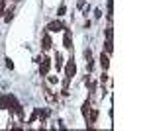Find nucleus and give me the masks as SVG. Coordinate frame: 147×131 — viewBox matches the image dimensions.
Wrapping results in <instances>:
<instances>
[{"mask_svg":"<svg viewBox=\"0 0 147 131\" xmlns=\"http://www.w3.org/2000/svg\"><path fill=\"white\" fill-rule=\"evenodd\" d=\"M41 43H43V45H41V47H43V51H47V49L51 47V37H49L47 33L43 35V41H41Z\"/></svg>","mask_w":147,"mask_h":131,"instance_id":"obj_7","label":"nucleus"},{"mask_svg":"<svg viewBox=\"0 0 147 131\" xmlns=\"http://www.w3.org/2000/svg\"><path fill=\"white\" fill-rule=\"evenodd\" d=\"M96 118H98V112H96V110H90V118H86V121H88V125H94V121H96Z\"/></svg>","mask_w":147,"mask_h":131,"instance_id":"obj_8","label":"nucleus"},{"mask_svg":"<svg viewBox=\"0 0 147 131\" xmlns=\"http://www.w3.org/2000/svg\"><path fill=\"white\" fill-rule=\"evenodd\" d=\"M45 30H47V32H61V30H65V26L59 22V20H55V22H49V24H47Z\"/></svg>","mask_w":147,"mask_h":131,"instance_id":"obj_3","label":"nucleus"},{"mask_svg":"<svg viewBox=\"0 0 147 131\" xmlns=\"http://www.w3.org/2000/svg\"><path fill=\"white\" fill-rule=\"evenodd\" d=\"M65 12H67V8H65V6H61V8H59V12H57V16H63Z\"/></svg>","mask_w":147,"mask_h":131,"instance_id":"obj_15","label":"nucleus"},{"mask_svg":"<svg viewBox=\"0 0 147 131\" xmlns=\"http://www.w3.org/2000/svg\"><path fill=\"white\" fill-rule=\"evenodd\" d=\"M55 69H57V71L63 69V57H61L59 53H57V57H55Z\"/></svg>","mask_w":147,"mask_h":131,"instance_id":"obj_9","label":"nucleus"},{"mask_svg":"<svg viewBox=\"0 0 147 131\" xmlns=\"http://www.w3.org/2000/svg\"><path fill=\"white\" fill-rule=\"evenodd\" d=\"M47 82H49L51 86H55L57 82H59V78H57V77H47Z\"/></svg>","mask_w":147,"mask_h":131,"instance_id":"obj_12","label":"nucleus"},{"mask_svg":"<svg viewBox=\"0 0 147 131\" xmlns=\"http://www.w3.org/2000/svg\"><path fill=\"white\" fill-rule=\"evenodd\" d=\"M63 45H65V49H71L73 43H71V32H65V39H63Z\"/></svg>","mask_w":147,"mask_h":131,"instance_id":"obj_6","label":"nucleus"},{"mask_svg":"<svg viewBox=\"0 0 147 131\" xmlns=\"http://www.w3.org/2000/svg\"><path fill=\"white\" fill-rule=\"evenodd\" d=\"M90 110H92V104H90V100H86V102L82 104V116H84V120L88 118V114H90Z\"/></svg>","mask_w":147,"mask_h":131,"instance_id":"obj_5","label":"nucleus"},{"mask_svg":"<svg viewBox=\"0 0 147 131\" xmlns=\"http://www.w3.org/2000/svg\"><path fill=\"white\" fill-rule=\"evenodd\" d=\"M112 28H106V39H110V41H112Z\"/></svg>","mask_w":147,"mask_h":131,"instance_id":"obj_13","label":"nucleus"},{"mask_svg":"<svg viewBox=\"0 0 147 131\" xmlns=\"http://www.w3.org/2000/svg\"><path fill=\"white\" fill-rule=\"evenodd\" d=\"M12 18H14V10H12V8H10V10H4V20L10 22Z\"/></svg>","mask_w":147,"mask_h":131,"instance_id":"obj_10","label":"nucleus"},{"mask_svg":"<svg viewBox=\"0 0 147 131\" xmlns=\"http://www.w3.org/2000/svg\"><path fill=\"white\" fill-rule=\"evenodd\" d=\"M100 67H102V71H108V67H110V57H108V53H104V51L100 55Z\"/></svg>","mask_w":147,"mask_h":131,"instance_id":"obj_4","label":"nucleus"},{"mask_svg":"<svg viewBox=\"0 0 147 131\" xmlns=\"http://www.w3.org/2000/svg\"><path fill=\"white\" fill-rule=\"evenodd\" d=\"M37 61L41 63V65H39V75H41V77H47V75H49V69H51V61H49L47 57H39Z\"/></svg>","mask_w":147,"mask_h":131,"instance_id":"obj_1","label":"nucleus"},{"mask_svg":"<svg viewBox=\"0 0 147 131\" xmlns=\"http://www.w3.org/2000/svg\"><path fill=\"white\" fill-rule=\"evenodd\" d=\"M75 73H77V65H75V61H73V59H69L67 67H65V77L73 78V77H75Z\"/></svg>","mask_w":147,"mask_h":131,"instance_id":"obj_2","label":"nucleus"},{"mask_svg":"<svg viewBox=\"0 0 147 131\" xmlns=\"http://www.w3.org/2000/svg\"><path fill=\"white\" fill-rule=\"evenodd\" d=\"M106 53H112V49H114V45H112V41H110V39H106Z\"/></svg>","mask_w":147,"mask_h":131,"instance_id":"obj_11","label":"nucleus"},{"mask_svg":"<svg viewBox=\"0 0 147 131\" xmlns=\"http://www.w3.org/2000/svg\"><path fill=\"white\" fill-rule=\"evenodd\" d=\"M100 82L104 84V82H108V75H106V71L102 73V77H100Z\"/></svg>","mask_w":147,"mask_h":131,"instance_id":"obj_14","label":"nucleus"},{"mask_svg":"<svg viewBox=\"0 0 147 131\" xmlns=\"http://www.w3.org/2000/svg\"><path fill=\"white\" fill-rule=\"evenodd\" d=\"M6 67H8V69H14V63H12L10 59H6Z\"/></svg>","mask_w":147,"mask_h":131,"instance_id":"obj_16","label":"nucleus"}]
</instances>
